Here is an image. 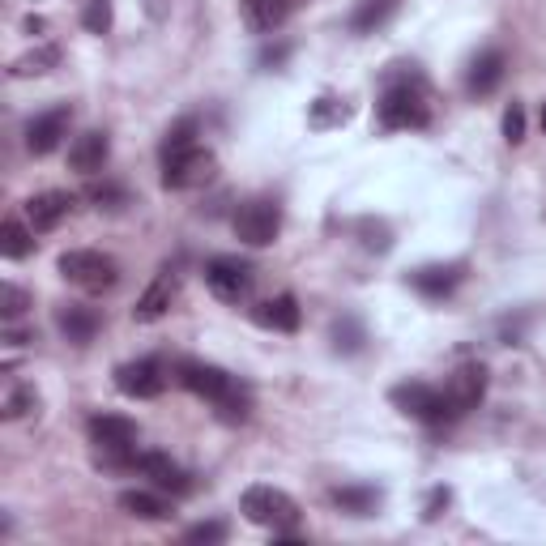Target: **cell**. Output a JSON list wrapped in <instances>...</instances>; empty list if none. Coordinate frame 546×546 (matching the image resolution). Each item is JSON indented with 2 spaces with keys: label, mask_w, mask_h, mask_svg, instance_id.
<instances>
[{
  "label": "cell",
  "mask_w": 546,
  "mask_h": 546,
  "mask_svg": "<svg viewBox=\"0 0 546 546\" xmlns=\"http://www.w3.org/2000/svg\"><path fill=\"white\" fill-rule=\"evenodd\" d=\"M252 320H256L261 329H273V333H295L299 320H303V312H299L295 295H278V299L256 303V308H252Z\"/></svg>",
  "instance_id": "obj_18"
},
{
  "label": "cell",
  "mask_w": 546,
  "mask_h": 546,
  "mask_svg": "<svg viewBox=\"0 0 546 546\" xmlns=\"http://www.w3.org/2000/svg\"><path fill=\"white\" fill-rule=\"evenodd\" d=\"M90 201L99 205V210H124V205H128V192L116 188V184H94V188H90Z\"/></svg>",
  "instance_id": "obj_33"
},
{
  "label": "cell",
  "mask_w": 546,
  "mask_h": 546,
  "mask_svg": "<svg viewBox=\"0 0 546 546\" xmlns=\"http://www.w3.org/2000/svg\"><path fill=\"white\" fill-rule=\"evenodd\" d=\"M120 508L128 512V517H141V521H167L171 517V504L154 491H124Z\"/></svg>",
  "instance_id": "obj_24"
},
{
  "label": "cell",
  "mask_w": 546,
  "mask_h": 546,
  "mask_svg": "<svg viewBox=\"0 0 546 546\" xmlns=\"http://www.w3.org/2000/svg\"><path fill=\"white\" fill-rule=\"evenodd\" d=\"M133 470L146 474L158 491H171V495H188V491H192L188 470H184V465H175L167 453H137V465H133Z\"/></svg>",
  "instance_id": "obj_13"
},
{
  "label": "cell",
  "mask_w": 546,
  "mask_h": 546,
  "mask_svg": "<svg viewBox=\"0 0 546 546\" xmlns=\"http://www.w3.org/2000/svg\"><path fill=\"white\" fill-rule=\"evenodd\" d=\"M508 73V56L500 47H487V52H478L470 60V73H465V90H470V99H487V94L500 90Z\"/></svg>",
  "instance_id": "obj_12"
},
{
  "label": "cell",
  "mask_w": 546,
  "mask_h": 546,
  "mask_svg": "<svg viewBox=\"0 0 546 546\" xmlns=\"http://www.w3.org/2000/svg\"><path fill=\"white\" fill-rule=\"evenodd\" d=\"M329 500L350 517H372L380 508V487H333Z\"/></svg>",
  "instance_id": "obj_22"
},
{
  "label": "cell",
  "mask_w": 546,
  "mask_h": 546,
  "mask_svg": "<svg viewBox=\"0 0 546 546\" xmlns=\"http://www.w3.org/2000/svg\"><path fill=\"white\" fill-rule=\"evenodd\" d=\"M367 342V333L355 316H342V320H333V346L342 350V355H355V350H363Z\"/></svg>",
  "instance_id": "obj_28"
},
{
  "label": "cell",
  "mask_w": 546,
  "mask_h": 546,
  "mask_svg": "<svg viewBox=\"0 0 546 546\" xmlns=\"http://www.w3.org/2000/svg\"><path fill=\"white\" fill-rule=\"evenodd\" d=\"M389 401H393L401 414H410V419H419V423H431V427L444 423V419H453V406H448L444 389H431V384H423V380L393 384Z\"/></svg>",
  "instance_id": "obj_6"
},
{
  "label": "cell",
  "mask_w": 546,
  "mask_h": 546,
  "mask_svg": "<svg viewBox=\"0 0 546 546\" xmlns=\"http://www.w3.org/2000/svg\"><path fill=\"white\" fill-rule=\"evenodd\" d=\"M107 154H111V137L103 133V128H90V133H82L69 146V167L82 171V175H94V171H103Z\"/></svg>",
  "instance_id": "obj_16"
},
{
  "label": "cell",
  "mask_w": 546,
  "mask_h": 546,
  "mask_svg": "<svg viewBox=\"0 0 546 546\" xmlns=\"http://www.w3.org/2000/svg\"><path fill=\"white\" fill-rule=\"evenodd\" d=\"M465 278L461 265H423L410 273V286L419 291L423 299H448L457 291V282Z\"/></svg>",
  "instance_id": "obj_17"
},
{
  "label": "cell",
  "mask_w": 546,
  "mask_h": 546,
  "mask_svg": "<svg viewBox=\"0 0 546 546\" xmlns=\"http://www.w3.org/2000/svg\"><path fill=\"white\" fill-rule=\"evenodd\" d=\"M359 235H363V248L367 252H389L393 248V239H389V227H384V222H359Z\"/></svg>",
  "instance_id": "obj_32"
},
{
  "label": "cell",
  "mask_w": 546,
  "mask_h": 546,
  "mask_svg": "<svg viewBox=\"0 0 546 546\" xmlns=\"http://www.w3.org/2000/svg\"><path fill=\"white\" fill-rule=\"evenodd\" d=\"M483 393H487V367L483 363L457 367V372L448 376V384H444V397H448V406H453V419H457V414H465V410H474L478 401H483Z\"/></svg>",
  "instance_id": "obj_11"
},
{
  "label": "cell",
  "mask_w": 546,
  "mask_h": 546,
  "mask_svg": "<svg viewBox=\"0 0 546 546\" xmlns=\"http://www.w3.org/2000/svg\"><path fill=\"white\" fill-rule=\"evenodd\" d=\"M39 410V393L35 384H18L9 397H5V419H26V414Z\"/></svg>",
  "instance_id": "obj_29"
},
{
  "label": "cell",
  "mask_w": 546,
  "mask_h": 546,
  "mask_svg": "<svg viewBox=\"0 0 546 546\" xmlns=\"http://www.w3.org/2000/svg\"><path fill=\"white\" fill-rule=\"evenodd\" d=\"M397 5L401 0H363V5L355 9V18H350V26L359 30V35H367V30H376V26H384L397 13Z\"/></svg>",
  "instance_id": "obj_26"
},
{
  "label": "cell",
  "mask_w": 546,
  "mask_h": 546,
  "mask_svg": "<svg viewBox=\"0 0 546 546\" xmlns=\"http://www.w3.org/2000/svg\"><path fill=\"white\" fill-rule=\"evenodd\" d=\"M184 542H227V525L222 521H201V525H192V529H184Z\"/></svg>",
  "instance_id": "obj_35"
},
{
  "label": "cell",
  "mask_w": 546,
  "mask_h": 546,
  "mask_svg": "<svg viewBox=\"0 0 546 546\" xmlns=\"http://www.w3.org/2000/svg\"><path fill=\"white\" fill-rule=\"evenodd\" d=\"M69 120H73L69 107H52V111H43V116H35L26 124V150L35 158L60 150V141L69 137Z\"/></svg>",
  "instance_id": "obj_10"
},
{
  "label": "cell",
  "mask_w": 546,
  "mask_h": 546,
  "mask_svg": "<svg viewBox=\"0 0 546 546\" xmlns=\"http://www.w3.org/2000/svg\"><path fill=\"white\" fill-rule=\"evenodd\" d=\"M82 26L90 30V35H107L111 30V0H86Z\"/></svg>",
  "instance_id": "obj_30"
},
{
  "label": "cell",
  "mask_w": 546,
  "mask_h": 546,
  "mask_svg": "<svg viewBox=\"0 0 546 546\" xmlns=\"http://www.w3.org/2000/svg\"><path fill=\"white\" fill-rule=\"evenodd\" d=\"M239 512H244L252 525L269 529V534L273 529H295L299 525V504L286 491L269 487V483H256V487H248L244 495H239Z\"/></svg>",
  "instance_id": "obj_4"
},
{
  "label": "cell",
  "mask_w": 546,
  "mask_h": 546,
  "mask_svg": "<svg viewBox=\"0 0 546 546\" xmlns=\"http://www.w3.org/2000/svg\"><path fill=\"white\" fill-rule=\"evenodd\" d=\"M376 116L384 128H423L431 120V107H427V90L419 77L410 73L406 82H389V90L376 103Z\"/></svg>",
  "instance_id": "obj_3"
},
{
  "label": "cell",
  "mask_w": 546,
  "mask_h": 546,
  "mask_svg": "<svg viewBox=\"0 0 546 546\" xmlns=\"http://www.w3.org/2000/svg\"><path fill=\"white\" fill-rule=\"evenodd\" d=\"M175 376H180V384H184L188 393L214 401L218 414H222L227 423H244V419H248V393L239 389V380L227 376L222 367H214V363H192V359H188V363L175 367Z\"/></svg>",
  "instance_id": "obj_1"
},
{
  "label": "cell",
  "mask_w": 546,
  "mask_h": 546,
  "mask_svg": "<svg viewBox=\"0 0 546 546\" xmlns=\"http://www.w3.org/2000/svg\"><path fill=\"white\" fill-rule=\"evenodd\" d=\"M235 239L239 244H248V248H269L273 239H278L282 231V210H278V201H269V197H252L244 201L235 210Z\"/></svg>",
  "instance_id": "obj_5"
},
{
  "label": "cell",
  "mask_w": 546,
  "mask_h": 546,
  "mask_svg": "<svg viewBox=\"0 0 546 546\" xmlns=\"http://www.w3.org/2000/svg\"><path fill=\"white\" fill-rule=\"evenodd\" d=\"M448 500H453V491H448V487H436V491L427 495V504H423V517H427V521H436L440 512L448 508Z\"/></svg>",
  "instance_id": "obj_36"
},
{
  "label": "cell",
  "mask_w": 546,
  "mask_h": 546,
  "mask_svg": "<svg viewBox=\"0 0 546 546\" xmlns=\"http://www.w3.org/2000/svg\"><path fill=\"white\" fill-rule=\"evenodd\" d=\"M175 291H180V282L171 278V269L158 273V278L146 286V295L137 299L133 320H141V325H154V320H163V316L171 312V303H175Z\"/></svg>",
  "instance_id": "obj_15"
},
{
  "label": "cell",
  "mask_w": 546,
  "mask_h": 546,
  "mask_svg": "<svg viewBox=\"0 0 546 546\" xmlns=\"http://www.w3.org/2000/svg\"><path fill=\"white\" fill-rule=\"evenodd\" d=\"M56 269H60L64 282H73L77 291H86V295H103V291H111V286L120 282L116 256L94 252V248H73V252H64L60 261H56Z\"/></svg>",
  "instance_id": "obj_2"
},
{
  "label": "cell",
  "mask_w": 546,
  "mask_h": 546,
  "mask_svg": "<svg viewBox=\"0 0 546 546\" xmlns=\"http://www.w3.org/2000/svg\"><path fill=\"white\" fill-rule=\"evenodd\" d=\"M56 329L69 337L73 346H86V342H94V333H99V312L82 308V303H64V308H56Z\"/></svg>",
  "instance_id": "obj_19"
},
{
  "label": "cell",
  "mask_w": 546,
  "mask_h": 546,
  "mask_svg": "<svg viewBox=\"0 0 546 546\" xmlns=\"http://www.w3.org/2000/svg\"><path fill=\"white\" fill-rule=\"evenodd\" d=\"M218 175V158L210 150H188L180 158H171V163H163V188L171 192H188V188H205Z\"/></svg>",
  "instance_id": "obj_8"
},
{
  "label": "cell",
  "mask_w": 546,
  "mask_h": 546,
  "mask_svg": "<svg viewBox=\"0 0 546 546\" xmlns=\"http://www.w3.org/2000/svg\"><path fill=\"white\" fill-rule=\"evenodd\" d=\"M350 120V107L346 99H337V94H320V99L308 107V124L312 128H337Z\"/></svg>",
  "instance_id": "obj_25"
},
{
  "label": "cell",
  "mask_w": 546,
  "mask_h": 546,
  "mask_svg": "<svg viewBox=\"0 0 546 546\" xmlns=\"http://www.w3.org/2000/svg\"><path fill=\"white\" fill-rule=\"evenodd\" d=\"M504 141L508 146H521L525 141V107L521 103H508V111H504Z\"/></svg>",
  "instance_id": "obj_34"
},
{
  "label": "cell",
  "mask_w": 546,
  "mask_h": 546,
  "mask_svg": "<svg viewBox=\"0 0 546 546\" xmlns=\"http://www.w3.org/2000/svg\"><path fill=\"white\" fill-rule=\"evenodd\" d=\"M252 282H256L252 265L235 261V256H218V261L205 265V286H210L222 303H244L252 295Z\"/></svg>",
  "instance_id": "obj_7"
},
{
  "label": "cell",
  "mask_w": 546,
  "mask_h": 546,
  "mask_svg": "<svg viewBox=\"0 0 546 546\" xmlns=\"http://www.w3.org/2000/svg\"><path fill=\"white\" fill-rule=\"evenodd\" d=\"M26 308H30V295L22 291V286H13V282L0 286V316H5V325L9 320H18Z\"/></svg>",
  "instance_id": "obj_31"
},
{
  "label": "cell",
  "mask_w": 546,
  "mask_h": 546,
  "mask_svg": "<svg viewBox=\"0 0 546 546\" xmlns=\"http://www.w3.org/2000/svg\"><path fill=\"white\" fill-rule=\"evenodd\" d=\"M291 9H295V0H244V22L256 35H269V30H278L291 18Z\"/></svg>",
  "instance_id": "obj_20"
},
{
  "label": "cell",
  "mask_w": 546,
  "mask_h": 546,
  "mask_svg": "<svg viewBox=\"0 0 546 546\" xmlns=\"http://www.w3.org/2000/svg\"><path fill=\"white\" fill-rule=\"evenodd\" d=\"M30 252H35V227L18 222V218L0 222V256H5V261H26Z\"/></svg>",
  "instance_id": "obj_21"
},
{
  "label": "cell",
  "mask_w": 546,
  "mask_h": 546,
  "mask_svg": "<svg viewBox=\"0 0 546 546\" xmlns=\"http://www.w3.org/2000/svg\"><path fill=\"white\" fill-rule=\"evenodd\" d=\"M69 214H73V192H60V188L39 192V197H30V201H26V222L35 227V235L56 231Z\"/></svg>",
  "instance_id": "obj_14"
},
{
  "label": "cell",
  "mask_w": 546,
  "mask_h": 546,
  "mask_svg": "<svg viewBox=\"0 0 546 546\" xmlns=\"http://www.w3.org/2000/svg\"><path fill=\"white\" fill-rule=\"evenodd\" d=\"M60 64V52L56 47H39V52H30V56H22V60H13V77H35V73H52Z\"/></svg>",
  "instance_id": "obj_27"
},
{
  "label": "cell",
  "mask_w": 546,
  "mask_h": 546,
  "mask_svg": "<svg viewBox=\"0 0 546 546\" xmlns=\"http://www.w3.org/2000/svg\"><path fill=\"white\" fill-rule=\"evenodd\" d=\"M116 389H120L124 397H137V401L163 397V389H167V367L158 363V359L120 363V367H116Z\"/></svg>",
  "instance_id": "obj_9"
},
{
  "label": "cell",
  "mask_w": 546,
  "mask_h": 546,
  "mask_svg": "<svg viewBox=\"0 0 546 546\" xmlns=\"http://www.w3.org/2000/svg\"><path fill=\"white\" fill-rule=\"evenodd\" d=\"M542 133H546V103H542Z\"/></svg>",
  "instance_id": "obj_37"
},
{
  "label": "cell",
  "mask_w": 546,
  "mask_h": 546,
  "mask_svg": "<svg viewBox=\"0 0 546 546\" xmlns=\"http://www.w3.org/2000/svg\"><path fill=\"white\" fill-rule=\"evenodd\" d=\"M197 133H201V124L184 116V120H175L167 133H163V146H158V154H163V163H171V158H180L188 150H197Z\"/></svg>",
  "instance_id": "obj_23"
}]
</instances>
